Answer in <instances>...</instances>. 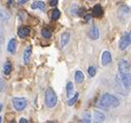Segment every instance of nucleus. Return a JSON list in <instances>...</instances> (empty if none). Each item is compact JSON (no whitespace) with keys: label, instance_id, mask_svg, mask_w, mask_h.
Listing matches in <instances>:
<instances>
[{"label":"nucleus","instance_id":"nucleus-29","mask_svg":"<svg viewBox=\"0 0 131 123\" xmlns=\"http://www.w3.org/2000/svg\"><path fill=\"white\" fill-rule=\"evenodd\" d=\"M20 123H28V120H26L25 118H20Z\"/></svg>","mask_w":131,"mask_h":123},{"label":"nucleus","instance_id":"nucleus-35","mask_svg":"<svg viewBox=\"0 0 131 123\" xmlns=\"http://www.w3.org/2000/svg\"><path fill=\"white\" fill-rule=\"evenodd\" d=\"M90 1H95V0H90Z\"/></svg>","mask_w":131,"mask_h":123},{"label":"nucleus","instance_id":"nucleus-34","mask_svg":"<svg viewBox=\"0 0 131 123\" xmlns=\"http://www.w3.org/2000/svg\"><path fill=\"white\" fill-rule=\"evenodd\" d=\"M2 121V118H1V116H0V122H1Z\"/></svg>","mask_w":131,"mask_h":123},{"label":"nucleus","instance_id":"nucleus-11","mask_svg":"<svg viewBox=\"0 0 131 123\" xmlns=\"http://www.w3.org/2000/svg\"><path fill=\"white\" fill-rule=\"evenodd\" d=\"M89 37L91 39H94V40L99 38V30H98V28L96 26H93L90 29V31H89Z\"/></svg>","mask_w":131,"mask_h":123},{"label":"nucleus","instance_id":"nucleus-13","mask_svg":"<svg viewBox=\"0 0 131 123\" xmlns=\"http://www.w3.org/2000/svg\"><path fill=\"white\" fill-rule=\"evenodd\" d=\"M17 40L15 38L10 39L8 42V45H7V52L10 53V54H15L16 51H17Z\"/></svg>","mask_w":131,"mask_h":123},{"label":"nucleus","instance_id":"nucleus-5","mask_svg":"<svg viewBox=\"0 0 131 123\" xmlns=\"http://www.w3.org/2000/svg\"><path fill=\"white\" fill-rule=\"evenodd\" d=\"M130 42H131V34H130V32L124 33V35L120 39V44H119L120 50L121 51H125L130 46Z\"/></svg>","mask_w":131,"mask_h":123},{"label":"nucleus","instance_id":"nucleus-3","mask_svg":"<svg viewBox=\"0 0 131 123\" xmlns=\"http://www.w3.org/2000/svg\"><path fill=\"white\" fill-rule=\"evenodd\" d=\"M117 82L123 89H125L126 91H129V89H130V74H119L117 76Z\"/></svg>","mask_w":131,"mask_h":123},{"label":"nucleus","instance_id":"nucleus-33","mask_svg":"<svg viewBox=\"0 0 131 123\" xmlns=\"http://www.w3.org/2000/svg\"><path fill=\"white\" fill-rule=\"evenodd\" d=\"M1 108H2V105H1V104H0V110H1Z\"/></svg>","mask_w":131,"mask_h":123},{"label":"nucleus","instance_id":"nucleus-22","mask_svg":"<svg viewBox=\"0 0 131 123\" xmlns=\"http://www.w3.org/2000/svg\"><path fill=\"white\" fill-rule=\"evenodd\" d=\"M3 71L5 75H9L10 71H12V64L9 61H6V62L4 63V66H3Z\"/></svg>","mask_w":131,"mask_h":123},{"label":"nucleus","instance_id":"nucleus-9","mask_svg":"<svg viewBox=\"0 0 131 123\" xmlns=\"http://www.w3.org/2000/svg\"><path fill=\"white\" fill-rule=\"evenodd\" d=\"M92 117H93L94 122H103V121L105 120L104 114H102V113L99 112V111H94L93 114H92Z\"/></svg>","mask_w":131,"mask_h":123},{"label":"nucleus","instance_id":"nucleus-6","mask_svg":"<svg viewBox=\"0 0 131 123\" xmlns=\"http://www.w3.org/2000/svg\"><path fill=\"white\" fill-rule=\"evenodd\" d=\"M118 67L120 74H130V64L127 60L122 59L118 64Z\"/></svg>","mask_w":131,"mask_h":123},{"label":"nucleus","instance_id":"nucleus-32","mask_svg":"<svg viewBox=\"0 0 131 123\" xmlns=\"http://www.w3.org/2000/svg\"><path fill=\"white\" fill-rule=\"evenodd\" d=\"M27 1H28V0H20V3H21V4H24V3H26Z\"/></svg>","mask_w":131,"mask_h":123},{"label":"nucleus","instance_id":"nucleus-23","mask_svg":"<svg viewBox=\"0 0 131 123\" xmlns=\"http://www.w3.org/2000/svg\"><path fill=\"white\" fill-rule=\"evenodd\" d=\"M60 15H61V13H60V11L59 9H54L53 11V13H52V20H54V21H56V20H58L59 19V17H60Z\"/></svg>","mask_w":131,"mask_h":123},{"label":"nucleus","instance_id":"nucleus-7","mask_svg":"<svg viewBox=\"0 0 131 123\" xmlns=\"http://www.w3.org/2000/svg\"><path fill=\"white\" fill-rule=\"evenodd\" d=\"M112 59H113L112 58V54L108 51H104L102 53V55H101V63H102V65L106 66V65L111 64Z\"/></svg>","mask_w":131,"mask_h":123},{"label":"nucleus","instance_id":"nucleus-8","mask_svg":"<svg viewBox=\"0 0 131 123\" xmlns=\"http://www.w3.org/2000/svg\"><path fill=\"white\" fill-rule=\"evenodd\" d=\"M69 40H70V34L68 32L62 33L61 34V38H60V47H61V49L66 47V45L69 43Z\"/></svg>","mask_w":131,"mask_h":123},{"label":"nucleus","instance_id":"nucleus-15","mask_svg":"<svg viewBox=\"0 0 131 123\" xmlns=\"http://www.w3.org/2000/svg\"><path fill=\"white\" fill-rule=\"evenodd\" d=\"M83 11L84 9L83 8H80L78 4H73L71 6V8H70V12H71V14L73 16H81V14L83 13Z\"/></svg>","mask_w":131,"mask_h":123},{"label":"nucleus","instance_id":"nucleus-14","mask_svg":"<svg viewBox=\"0 0 131 123\" xmlns=\"http://www.w3.org/2000/svg\"><path fill=\"white\" fill-rule=\"evenodd\" d=\"M102 14H103V9H102V7H101L99 4H96V5L93 7V14H92V16H94L95 18L101 17Z\"/></svg>","mask_w":131,"mask_h":123},{"label":"nucleus","instance_id":"nucleus-18","mask_svg":"<svg viewBox=\"0 0 131 123\" xmlns=\"http://www.w3.org/2000/svg\"><path fill=\"white\" fill-rule=\"evenodd\" d=\"M9 18H10V15L6 11L0 9V22H5V21L9 20Z\"/></svg>","mask_w":131,"mask_h":123},{"label":"nucleus","instance_id":"nucleus-26","mask_svg":"<svg viewBox=\"0 0 131 123\" xmlns=\"http://www.w3.org/2000/svg\"><path fill=\"white\" fill-rule=\"evenodd\" d=\"M6 86L5 81H3V79H0V91H2Z\"/></svg>","mask_w":131,"mask_h":123},{"label":"nucleus","instance_id":"nucleus-17","mask_svg":"<svg viewBox=\"0 0 131 123\" xmlns=\"http://www.w3.org/2000/svg\"><path fill=\"white\" fill-rule=\"evenodd\" d=\"M31 8H33V9H35V8H40L41 11H45V8H46V3H45L43 1H35V2H33V4L31 5Z\"/></svg>","mask_w":131,"mask_h":123},{"label":"nucleus","instance_id":"nucleus-27","mask_svg":"<svg viewBox=\"0 0 131 123\" xmlns=\"http://www.w3.org/2000/svg\"><path fill=\"white\" fill-rule=\"evenodd\" d=\"M50 4H51L52 6H56V5L58 4V0H51Z\"/></svg>","mask_w":131,"mask_h":123},{"label":"nucleus","instance_id":"nucleus-20","mask_svg":"<svg viewBox=\"0 0 131 123\" xmlns=\"http://www.w3.org/2000/svg\"><path fill=\"white\" fill-rule=\"evenodd\" d=\"M66 92H67V96L68 98L71 97L73 95V84L71 82L67 83V86H66Z\"/></svg>","mask_w":131,"mask_h":123},{"label":"nucleus","instance_id":"nucleus-19","mask_svg":"<svg viewBox=\"0 0 131 123\" xmlns=\"http://www.w3.org/2000/svg\"><path fill=\"white\" fill-rule=\"evenodd\" d=\"M129 12H130V9H129V7L127 5H122L118 9V14L119 15H125V16H127V15H129Z\"/></svg>","mask_w":131,"mask_h":123},{"label":"nucleus","instance_id":"nucleus-31","mask_svg":"<svg viewBox=\"0 0 131 123\" xmlns=\"http://www.w3.org/2000/svg\"><path fill=\"white\" fill-rule=\"evenodd\" d=\"M90 19H91V16H89V15H87V16H86V17H85V20H86V21H87V22H88V21H89V20H90Z\"/></svg>","mask_w":131,"mask_h":123},{"label":"nucleus","instance_id":"nucleus-10","mask_svg":"<svg viewBox=\"0 0 131 123\" xmlns=\"http://www.w3.org/2000/svg\"><path fill=\"white\" fill-rule=\"evenodd\" d=\"M29 33H30V28L27 26H23V27H20L18 29V35L21 38H25L26 36L29 35Z\"/></svg>","mask_w":131,"mask_h":123},{"label":"nucleus","instance_id":"nucleus-24","mask_svg":"<svg viewBox=\"0 0 131 123\" xmlns=\"http://www.w3.org/2000/svg\"><path fill=\"white\" fill-rule=\"evenodd\" d=\"M41 35H42L45 38H50V37L52 36V33H51V31H49L48 29L43 28V29L41 30Z\"/></svg>","mask_w":131,"mask_h":123},{"label":"nucleus","instance_id":"nucleus-28","mask_svg":"<svg viewBox=\"0 0 131 123\" xmlns=\"http://www.w3.org/2000/svg\"><path fill=\"white\" fill-rule=\"evenodd\" d=\"M3 40H4V38H3V34L0 32V46L2 45V43H3Z\"/></svg>","mask_w":131,"mask_h":123},{"label":"nucleus","instance_id":"nucleus-21","mask_svg":"<svg viewBox=\"0 0 131 123\" xmlns=\"http://www.w3.org/2000/svg\"><path fill=\"white\" fill-rule=\"evenodd\" d=\"M79 96H80V94H79V93H75V94H74V96L69 97V98H68V100H67V105H68V106H70V107H71V106H73V105L77 102V100L79 99Z\"/></svg>","mask_w":131,"mask_h":123},{"label":"nucleus","instance_id":"nucleus-25","mask_svg":"<svg viewBox=\"0 0 131 123\" xmlns=\"http://www.w3.org/2000/svg\"><path fill=\"white\" fill-rule=\"evenodd\" d=\"M88 74H89L90 77H94V76L96 75V68H95L94 66H89V68H88Z\"/></svg>","mask_w":131,"mask_h":123},{"label":"nucleus","instance_id":"nucleus-16","mask_svg":"<svg viewBox=\"0 0 131 123\" xmlns=\"http://www.w3.org/2000/svg\"><path fill=\"white\" fill-rule=\"evenodd\" d=\"M74 80L78 84L80 83H83L84 80H85V77H84V74L81 71V70H77L75 74H74Z\"/></svg>","mask_w":131,"mask_h":123},{"label":"nucleus","instance_id":"nucleus-2","mask_svg":"<svg viewBox=\"0 0 131 123\" xmlns=\"http://www.w3.org/2000/svg\"><path fill=\"white\" fill-rule=\"evenodd\" d=\"M57 95L52 88H48L46 90V105L48 108H54L57 105Z\"/></svg>","mask_w":131,"mask_h":123},{"label":"nucleus","instance_id":"nucleus-30","mask_svg":"<svg viewBox=\"0 0 131 123\" xmlns=\"http://www.w3.org/2000/svg\"><path fill=\"white\" fill-rule=\"evenodd\" d=\"M8 6H13L14 5V1L13 0H8V4H7Z\"/></svg>","mask_w":131,"mask_h":123},{"label":"nucleus","instance_id":"nucleus-1","mask_svg":"<svg viewBox=\"0 0 131 123\" xmlns=\"http://www.w3.org/2000/svg\"><path fill=\"white\" fill-rule=\"evenodd\" d=\"M98 104H99L98 106H99L100 108H102V109L117 108V107L120 106L119 99H118L116 96H114V95H112V94H110V93H104V94L100 97V99H99V101H98Z\"/></svg>","mask_w":131,"mask_h":123},{"label":"nucleus","instance_id":"nucleus-12","mask_svg":"<svg viewBox=\"0 0 131 123\" xmlns=\"http://www.w3.org/2000/svg\"><path fill=\"white\" fill-rule=\"evenodd\" d=\"M31 54H32V49L31 47H27L24 51V55H23V59H24V63L28 64L30 62V59H31Z\"/></svg>","mask_w":131,"mask_h":123},{"label":"nucleus","instance_id":"nucleus-4","mask_svg":"<svg viewBox=\"0 0 131 123\" xmlns=\"http://www.w3.org/2000/svg\"><path fill=\"white\" fill-rule=\"evenodd\" d=\"M13 105H14V108L16 109V111L21 112L26 108L27 99L24 98V97H15L13 99Z\"/></svg>","mask_w":131,"mask_h":123}]
</instances>
